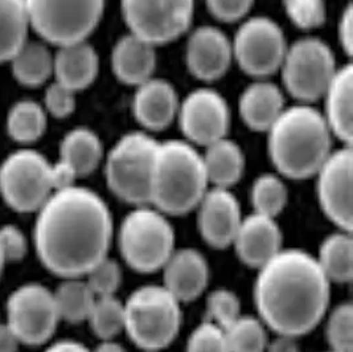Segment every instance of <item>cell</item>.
<instances>
[{"label": "cell", "mask_w": 353, "mask_h": 352, "mask_svg": "<svg viewBox=\"0 0 353 352\" xmlns=\"http://www.w3.org/2000/svg\"><path fill=\"white\" fill-rule=\"evenodd\" d=\"M43 108L47 114L54 118H66L76 109V92L57 81H53L46 89Z\"/></svg>", "instance_id": "ab89813d"}, {"label": "cell", "mask_w": 353, "mask_h": 352, "mask_svg": "<svg viewBox=\"0 0 353 352\" xmlns=\"http://www.w3.org/2000/svg\"><path fill=\"white\" fill-rule=\"evenodd\" d=\"M53 294L60 320L69 323L88 320L97 298L86 281L81 280V277L64 278V282Z\"/></svg>", "instance_id": "4dcf8cb0"}, {"label": "cell", "mask_w": 353, "mask_h": 352, "mask_svg": "<svg viewBox=\"0 0 353 352\" xmlns=\"http://www.w3.org/2000/svg\"><path fill=\"white\" fill-rule=\"evenodd\" d=\"M330 282H350L353 275V241L351 232L341 231L321 242L316 258Z\"/></svg>", "instance_id": "f1b7e54d"}, {"label": "cell", "mask_w": 353, "mask_h": 352, "mask_svg": "<svg viewBox=\"0 0 353 352\" xmlns=\"http://www.w3.org/2000/svg\"><path fill=\"white\" fill-rule=\"evenodd\" d=\"M187 352H229L224 329L212 320L201 323L188 338Z\"/></svg>", "instance_id": "f35d334b"}, {"label": "cell", "mask_w": 353, "mask_h": 352, "mask_svg": "<svg viewBox=\"0 0 353 352\" xmlns=\"http://www.w3.org/2000/svg\"><path fill=\"white\" fill-rule=\"evenodd\" d=\"M285 109L282 90L269 81L253 82L242 92L240 98L242 121L256 131H269Z\"/></svg>", "instance_id": "cb8c5ba5"}, {"label": "cell", "mask_w": 353, "mask_h": 352, "mask_svg": "<svg viewBox=\"0 0 353 352\" xmlns=\"http://www.w3.org/2000/svg\"><path fill=\"white\" fill-rule=\"evenodd\" d=\"M183 134L191 144L207 147L223 139L230 126V112L224 97L201 88L191 92L177 113Z\"/></svg>", "instance_id": "9a60e30c"}, {"label": "cell", "mask_w": 353, "mask_h": 352, "mask_svg": "<svg viewBox=\"0 0 353 352\" xmlns=\"http://www.w3.org/2000/svg\"><path fill=\"white\" fill-rule=\"evenodd\" d=\"M337 69L331 48L316 37H305L290 46L279 70L290 95L310 104L324 96Z\"/></svg>", "instance_id": "30bf717a"}, {"label": "cell", "mask_w": 353, "mask_h": 352, "mask_svg": "<svg viewBox=\"0 0 353 352\" xmlns=\"http://www.w3.org/2000/svg\"><path fill=\"white\" fill-rule=\"evenodd\" d=\"M290 20L301 30H315L325 21V0H283Z\"/></svg>", "instance_id": "8d00e7d4"}, {"label": "cell", "mask_w": 353, "mask_h": 352, "mask_svg": "<svg viewBox=\"0 0 353 352\" xmlns=\"http://www.w3.org/2000/svg\"><path fill=\"white\" fill-rule=\"evenodd\" d=\"M232 245L243 264L259 269L282 251V233L274 217L254 212L242 219Z\"/></svg>", "instance_id": "ac0fdd59"}, {"label": "cell", "mask_w": 353, "mask_h": 352, "mask_svg": "<svg viewBox=\"0 0 353 352\" xmlns=\"http://www.w3.org/2000/svg\"><path fill=\"white\" fill-rule=\"evenodd\" d=\"M112 240V212L89 188L54 191L37 211L36 253L46 269L63 278L83 277L108 257Z\"/></svg>", "instance_id": "6da1fadb"}, {"label": "cell", "mask_w": 353, "mask_h": 352, "mask_svg": "<svg viewBox=\"0 0 353 352\" xmlns=\"http://www.w3.org/2000/svg\"><path fill=\"white\" fill-rule=\"evenodd\" d=\"M48 114L32 99L17 101L7 114L6 128L17 144H30L40 139L47 130Z\"/></svg>", "instance_id": "f546056e"}, {"label": "cell", "mask_w": 353, "mask_h": 352, "mask_svg": "<svg viewBox=\"0 0 353 352\" xmlns=\"http://www.w3.org/2000/svg\"><path fill=\"white\" fill-rule=\"evenodd\" d=\"M54 193L52 163L32 148H20L0 164V195L10 208L37 212Z\"/></svg>", "instance_id": "9c48e42d"}, {"label": "cell", "mask_w": 353, "mask_h": 352, "mask_svg": "<svg viewBox=\"0 0 353 352\" xmlns=\"http://www.w3.org/2000/svg\"><path fill=\"white\" fill-rule=\"evenodd\" d=\"M30 24L44 43L85 41L101 21L105 0H24Z\"/></svg>", "instance_id": "ba28073f"}, {"label": "cell", "mask_w": 353, "mask_h": 352, "mask_svg": "<svg viewBox=\"0 0 353 352\" xmlns=\"http://www.w3.org/2000/svg\"><path fill=\"white\" fill-rule=\"evenodd\" d=\"M6 310L7 324L27 346L47 343L60 322L53 291L40 284H26L14 290Z\"/></svg>", "instance_id": "4fadbf2b"}, {"label": "cell", "mask_w": 353, "mask_h": 352, "mask_svg": "<svg viewBox=\"0 0 353 352\" xmlns=\"http://www.w3.org/2000/svg\"><path fill=\"white\" fill-rule=\"evenodd\" d=\"M274 339L272 343H268L266 352H301L299 346L295 340V336L281 335Z\"/></svg>", "instance_id": "f6af8a7d"}, {"label": "cell", "mask_w": 353, "mask_h": 352, "mask_svg": "<svg viewBox=\"0 0 353 352\" xmlns=\"http://www.w3.org/2000/svg\"><path fill=\"white\" fill-rule=\"evenodd\" d=\"M289 48L282 28L270 17H250L236 33L233 59L242 70L256 79H266L282 66Z\"/></svg>", "instance_id": "7c38bea8"}, {"label": "cell", "mask_w": 353, "mask_h": 352, "mask_svg": "<svg viewBox=\"0 0 353 352\" xmlns=\"http://www.w3.org/2000/svg\"><path fill=\"white\" fill-rule=\"evenodd\" d=\"M288 188L282 179L265 174L256 179L252 188V203L256 213L274 217L288 204Z\"/></svg>", "instance_id": "836d02e7"}, {"label": "cell", "mask_w": 353, "mask_h": 352, "mask_svg": "<svg viewBox=\"0 0 353 352\" xmlns=\"http://www.w3.org/2000/svg\"><path fill=\"white\" fill-rule=\"evenodd\" d=\"M0 251L6 262L21 261L28 252V241L17 225H3L0 228Z\"/></svg>", "instance_id": "60d3db41"}, {"label": "cell", "mask_w": 353, "mask_h": 352, "mask_svg": "<svg viewBox=\"0 0 353 352\" xmlns=\"http://www.w3.org/2000/svg\"><path fill=\"white\" fill-rule=\"evenodd\" d=\"M325 334L331 351H353V307L351 304H339L327 322Z\"/></svg>", "instance_id": "e575fe53"}, {"label": "cell", "mask_w": 353, "mask_h": 352, "mask_svg": "<svg viewBox=\"0 0 353 352\" xmlns=\"http://www.w3.org/2000/svg\"><path fill=\"white\" fill-rule=\"evenodd\" d=\"M4 264H6V261H4V258H3V255H1V251H0V277H1V272H3Z\"/></svg>", "instance_id": "c3c4849f"}, {"label": "cell", "mask_w": 353, "mask_h": 352, "mask_svg": "<svg viewBox=\"0 0 353 352\" xmlns=\"http://www.w3.org/2000/svg\"><path fill=\"white\" fill-rule=\"evenodd\" d=\"M328 352H335V351H328Z\"/></svg>", "instance_id": "681fc988"}, {"label": "cell", "mask_w": 353, "mask_h": 352, "mask_svg": "<svg viewBox=\"0 0 353 352\" xmlns=\"http://www.w3.org/2000/svg\"><path fill=\"white\" fill-rule=\"evenodd\" d=\"M99 59L93 46L85 41L65 44L53 53V77L73 92L89 88L98 76Z\"/></svg>", "instance_id": "44dd1931"}, {"label": "cell", "mask_w": 353, "mask_h": 352, "mask_svg": "<svg viewBox=\"0 0 353 352\" xmlns=\"http://www.w3.org/2000/svg\"><path fill=\"white\" fill-rule=\"evenodd\" d=\"M197 223L203 239L223 249L233 244L242 222L241 208L228 188H210L197 204Z\"/></svg>", "instance_id": "2e32d148"}, {"label": "cell", "mask_w": 353, "mask_h": 352, "mask_svg": "<svg viewBox=\"0 0 353 352\" xmlns=\"http://www.w3.org/2000/svg\"><path fill=\"white\" fill-rule=\"evenodd\" d=\"M92 352H126V350L112 340H102V343L98 344L96 350Z\"/></svg>", "instance_id": "7dc6e473"}, {"label": "cell", "mask_w": 353, "mask_h": 352, "mask_svg": "<svg viewBox=\"0 0 353 352\" xmlns=\"http://www.w3.org/2000/svg\"><path fill=\"white\" fill-rule=\"evenodd\" d=\"M179 98L168 81L150 79L139 86L132 98L135 119L147 130L161 131L168 128L179 113Z\"/></svg>", "instance_id": "ffe728a7"}, {"label": "cell", "mask_w": 353, "mask_h": 352, "mask_svg": "<svg viewBox=\"0 0 353 352\" xmlns=\"http://www.w3.org/2000/svg\"><path fill=\"white\" fill-rule=\"evenodd\" d=\"M90 327L102 340H112L125 330V309L123 304L115 295L97 297L88 317Z\"/></svg>", "instance_id": "1f68e13d"}, {"label": "cell", "mask_w": 353, "mask_h": 352, "mask_svg": "<svg viewBox=\"0 0 353 352\" xmlns=\"http://www.w3.org/2000/svg\"><path fill=\"white\" fill-rule=\"evenodd\" d=\"M268 133L270 159L290 179L316 175L332 153L330 126L308 104L286 108Z\"/></svg>", "instance_id": "3957f363"}, {"label": "cell", "mask_w": 353, "mask_h": 352, "mask_svg": "<svg viewBox=\"0 0 353 352\" xmlns=\"http://www.w3.org/2000/svg\"><path fill=\"white\" fill-rule=\"evenodd\" d=\"M233 60L232 41L221 30L210 26L196 28L187 43L185 61L190 72L201 81L221 79Z\"/></svg>", "instance_id": "e0dca14e"}, {"label": "cell", "mask_w": 353, "mask_h": 352, "mask_svg": "<svg viewBox=\"0 0 353 352\" xmlns=\"http://www.w3.org/2000/svg\"><path fill=\"white\" fill-rule=\"evenodd\" d=\"M209 184L229 188L241 179L245 170V157L240 146L226 137L207 146L203 155Z\"/></svg>", "instance_id": "d4e9b609"}, {"label": "cell", "mask_w": 353, "mask_h": 352, "mask_svg": "<svg viewBox=\"0 0 353 352\" xmlns=\"http://www.w3.org/2000/svg\"><path fill=\"white\" fill-rule=\"evenodd\" d=\"M194 0H122L130 33L158 47L187 32L192 24Z\"/></svg>", "instance_id": "8fae6325"}, {"label": "cell", "mask_w": 353, "mask_h": 352, "mask_svg": "<svg viewBox=\"0 0 353 352\" xmlns=\"http://www.w3.org/2000/svg\"><path fill=\"white\" fill-rule=\"evenodd\" d=\"M331 282L315 257L286 249L259 268L254 301L263 324L281 335H305L324 317Z\"/></svg>", "instance_id": "7a4b0ae2"}, {"label": "cell", "mask_w": 353, "mask_h": 352, "mask_svg": "<svg viewBox=\"0 0 353 352\" xmlns=\"http://www.w3.org/2000/svg\"><path fill=\"white\" fill-rule=\"evenodd\" d=\"M44 352H92L88 350L83 344L76 340H59L50 344Z\"/></svg>", "instance_id": "bcb514c9"}, {"label": "cell", "mask_w": 353, "mask_h": 352, "mask_svg": "<svg viewBox=\"0 0 353 352\" xmlns=\"http://www.w3.org/2000/svg\"><path fill=\"white\" fill-rule=\"evenodd\" d=\"M203 155L184 141L158 144L151 175L150 204L168 215H184L197 207L208 191Z\"/></svg>", "instance_id": "277c9868"}, {"label": "cell", "mask_w": 353, "mask_h": 352, "mask_svg": "<svg viewBox=\"0 0 353 352\" xmlns=\"http://www.w3.org/2000/svg\"><path fill=\"white\" fill-rule=\"evenodd\" d=\"M31 30L24 0H0V63H8Z\"/></svg>", "instance_id": "83f0119b"}, {"label": "cell", "mask_w": 353, "mask_h": 352, "mask_svg": "<svg viewBox=\"0 0 353 352\" xmlns=\"http://www.w3.org/2000/svg\"><path fill=\"white\" fill-rule=\"evenodd\" d=\"M103 158V146L90 128L70 130L60 144V160L66 163L76 175H90Z\"/></svg>", "instance_id": "484cf974"}, {"label": "cell", "mask_w": 353, "mask_h": 352, "mask_svg": "<svg viewBox=\"0 0 353 352\" xmlns=\"http://www.w3.org/2000/svg\"><path fill=\"white\" fill-rule=\"evenodd\" d=\"M119 251L134 271H161L175 252V232L165 215L147 206L137 207L119 229Z\"/></svg>", "instance_id": "52a82bcc"}, {"label": "cell", "mask_w": 353, "mask_h": 352, "mask_svg": "<svg viewBox=\"0 0 353 352\" xmlns=\"http://www.w3.org/2000/svg\"><path fill=\"white\" fill-rule=\"evenodd\" d=\"M158 144L151 135L134 131L114 144L106 158L105 176L117 197L137 207L150 204L151 175Z\"/></svg>", "instance_id": "8992f818"}, {"label": "cell", "mask_w": 353, "mask_h": 352, "mask_svg": "<svg viewBox=\"0 0 353 352\" xmlns=\"http://www.w3.org/2000/svg\"><path fill=\"white\" fill-rule=\"evenodd\" d=\"M8 63L17 82L28 88L40 86L53 77V53L44 41L27 40Z\"/></svg>", "instance_id": "4316f807"}, {"label": "cell", "mask_w": 353, "mask_h": 352, "mask_svg": "<svg viewBox=\"0 0 353 352\" xmlns=\"http://www.w3.org/2000/svg\"><path fill=\"white\" fill-rule=\"evenodd\" d=\"M20 340L7 323H0V352H17Z\"/></svg>", "instance_id": "ee69618b"}, {"label": "cell", "mask_w": 353, "mask_h": 352, "mask_svg": "<svg viewBox=\"0 0 353 352\" xmlns=\"http://www.w3.org/2000/svg\"><path fill=\"white\" fill-rule=\"evenodd\" d=\"M254 0H207L210 14L221 21L234 23L249 14Z\"/></svg>", "instance_id": "b9f144b4"}, {"label": "cell", "mask_w": 353, "mask_h": 352, "mask_svg": "<svg viewBox=\"0 0 353 352\" xmlns=\"http://www.w3.org/2000/svg\"><path fill=\"white\" fill-rule=\"evenodd\" d=\"M155 48L132 33L121 37L112 53V70L117 79L132 86L152 79L157 68Z\"/></svg>", "instance_id": "7402d4cb"}, {"label": "cell", "mask_w": 353, "mask_h": 352, "mask_svg": "<svg viewBox=\"0 0 353 352\" xmlns=\"http://www.w3.org/2000/svg\"><path fill=\"white\" fill-rule=\"evenodd\" d=\"M352 148L345 146L332 151L316 173L321 209L345 232L352 231Z\"/></svg>", "instance_id": "5bb4252c"}, {"label": "cell", "mask_w": 353, "mask_h": 352, "mask_svg": "<svg viewBox=\"0 0 353 352\" xmlns=\"http://www.w3.org/2000/svg\"><path fill=\"white\" fill-rule=\"evenodd\" d=\"M161 269L164 271L163 286L180 304L196 300L208 286V262L196 249L175 251Z\"/></svg>", "instance_id": "d6986e66"}, {"label": "cell", "mask_w": 353, "mask_h": 352, "mask_svg": "<svg viewBox=\"0 0 353 352\" xmlns=\"http://www.w3.org/2000/svg\"><path fill=\"white\" fill-rule=\"evenodd\" d=\"M85 275L86 284L96 297L114 295L122 282L121 268L109 256L101 260Z\"/></svg>", "instance_id": "d590c367"}, {"label": "cell", "mask_w": 353, "mask_h": 352, "mask_svg": "<svg viewBox=\"0 0 353 352\" xmlns=\"http://www.w3.org/2000/svg\"><path fill=\"white\" fill-rule=\"evenodd\" d=\"M352 92L353 68L347 64L337 69L323 96L325 99V113L323 115L330 130L347 146L352 142Z\"/></svg>", "instance_id": "603a6c76"}, {"label": "cell", "mask_w": 353, "mask_h": 352, "mask_svg": "<svg viewBox=\"0 0 353 352\" xmlns=\"http://www.w3.org/2000/svg\"><path fill=\"white\" fill-rule=\"evenodd\" d=\"M339 41L341 48L347 55H352L353 49V15L352 6H348L343 15L340 17L339 23Z\"/></svg>", "instance_id": "7bdbcfd3"}, {"label": "cell", "mask_w": 353, "mask_h": 352, "mask_svg": "<svg viewBox=\"0 0 353 352\" xmlns=\"http://www.w3.org/2000/svg\"><path fill=\"white\" fill-rule=\"evenodd\" d=\"M229 352H266L268 334L262 320L240 317L225 329Z\"/></svg>", "instance_id": "d6a6232c"}, {"label": "cell", "mask_w": 353, "mask_h": 352, "mask_svg": "<svg viewBox=\"0 0 353 352\" xmlns=\"http://www.w3.org/2000/svg\"><path fill=\"white\" fill-rule=\"evenodd\" d=\"M241 304L239 297L228 290H214L208 298V314L210 320L223 329H228L234 320L241 317Z\"/></svg>", "instance_id": "74e56055"}, {"label": "cell", "mask_w": 353, "mask_h": 352, "mask_svg": "<svg viewBox=\"0 0 353 352\" xmlns=\"http://www.w3.org/2000/svg\"><path fill=\"white\" fill-rule=\"evenodd\" d=\"M125 309V330L130 339L145 352H158L176 338L181 323L180 302L159 285L137 289Z\"/></svg>", "instance_id": "5b68a950"}]
</instances>
